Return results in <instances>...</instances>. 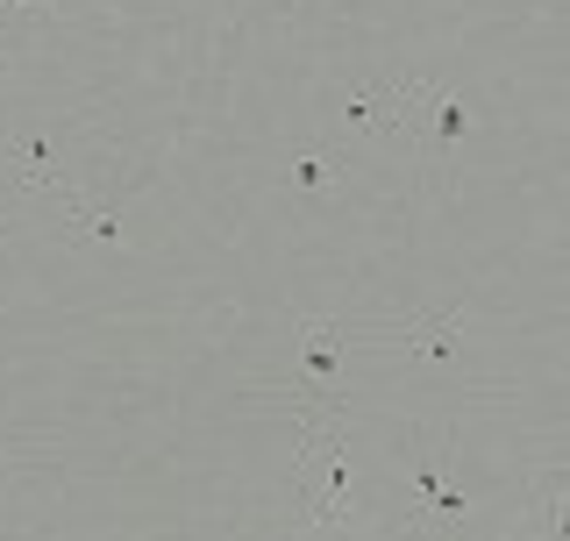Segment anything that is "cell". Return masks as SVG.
<instances>
[{
    "mask_svg": "<svg viewBox=\"0 0 570 541\" xmlns=\"http://www.w3.org/2000/svg\"><path fill=\"white\" fill-rule=\"evenodd\" d=\"M471 129V107H463V94H442V86H421L414 79V100H406V136L421 142L428 165H442V150Z\"/></svg>",
    "mask_w": 570,
    "mask_h": 541,
    "instance_id": "7a4b0ae2",
    "label": "cell"
},
{
    "mask_svg": "<svg viewBox=\"0 0 570 541\" xmlns=\"http://www.w3.org/2000/svg\"><path fill=\"white\" fill-rule=\"evenodd\" d=\"M542 520H549V541H563V471L542 478Z\"/></svg>",
    "mask_w": 570,
    "mask_h": 541,
    "instance_id": "30bf717a",
    "label": "cell"
},
{
    "mask_svg": "<svg viewBox=\"0 0 570 541\" xmlns=\"http://www.w3.org/2000/svg\"><path fill=\"white\" fill-rule=\"evenodd\" d=\"M8 150L22 157V178H29V186H43V193H65V178H58V150H50V142L36 136V129L8 136ZM65 200H71V193H65Z\"/></svg>",
    "mask_w": 570,
    "mask_h": 541,
    "instance_id": "52a82bcc",
    "label": "cell"
},
{
    "mask_svg": "<svg viewBox=\"0 0 570 541\" xmlns=\"http://www.w3.org/2000/svg\"><path fill=\"white\" fill-rule=\"evenodd\" d=\"M456 321H463V314H435V321H421V328L406 335V356H421V364H442V356L456 350Z\"/></svg>",
    "mask_w": 570,
    "mask_h": 541,
    "instance_id": "ba28073f",
    "label": "cell"
},
{
    "mask_svg": "<svg viewBox=\"0 0 570 541\" xmlns=\"http://www.w3.org/2000/svg\"><path fill=\"white\" fill-rule=\"evenodd\" d=\"M299 371H307L321 392L343 377V328H335V321H299Z\"/></svg>",
    "mask_w": 570,
    "mask_h": 541,
    "instance_id": "277c9868",
    "label": "cell"
},
{
    "mask_svg": "<svg viewBox=\"0 0 570 541\" xmlns=\"http://www.w3.org/2000/svg\"><path fill=\"white\" fill-rule=\"evenodd\" d=\"M293 506H299V520H321V528L350 520V435L335 413L307 427V442L293 456Z\"/></svg>",
    "mask_w": 570,
    "mask_h": 541,
    "instance_id": "6da1fadb",
    "label": "cell"
},
{
    "mask_svg": "<svg viewBox=\"0 0 570 541\" xmlns=\"http://www.w3.org/2000/svg\"><path fill=\"white\" fill-rule=\"evenodd\" d=\"M414 484H421V528H463V506H471V499L456 492L450 478H442V463L428 456L421 471H414Z\"/></svg>",
    "mask_w": 570,
    "mask_h": 541,
    "instance_id": "5b68a950",
    "label": "cell"
},
{
    "mask_svg": "<svg viewBox=\"0 0 570 541\" xmlns=\"http://www.w3.org/2000/svg\"><path fill=\"white\" fill-rule=\"evenodd\" d=\"M328 171H335V150H307V157H293V186H299V193L328 186Z\"/></svg>",
    "mask_w": 570,
    "mask_h": 541,
    "instance_id": "9c48e42d",
    "label": "cell"
},
{
    "mask_svg": "<svg viewBox=\"0 0 570 541\" xmlns=\"http://www.w3.org/2000/svg\"><path fill=\"white\" fill-rule=\"evenodd\" d=\"M65 228H71V243H94V249H121V200H71Z\"/></svg>",
    "mask_w": 570,
    "mask_h": 541,
    "instance_id": "8992f818",
    "label": "cell"
},
{
    "mask_svg": "<svg viewBox=\"0 0 570 541\" xmlns=\"http://www.w3.org/2000/svg\"><path fill=\"white\" fill-rule=\"evenodd\" d=\"M406 100H414V79H400V86H364V94H350V107H343V142H350V136L406 129Z\"/></svg>",
    "mask_w": 570,
    "mask_h": 541,
    "instance_id": "3957f363",
    "label": "cell"
},
{
    "mask_svg": "<svg viewBox=\"0 0 570 541\" xmlns=\"http://www.w3.org/2000/svg\"><path fill=\"white\" fill-rule=\"evenodd\" d=\"M14 8H50V0H0V14H14Z\"/></svg>",
    "mask_w": 570,
    "mask_h": 541,
    "instance_id": "8fae6325",
    "label": "cell"
},
{
    "mask_svg": "<svg viewBox=\"0 0 570 541\" xmlns=\"http://www.w3.org/2000/svg\"><path fill=\"white\" fill-rule=\"evenodd\" d=\"M414 541H456V534H428V528H414Z\"/></svg>",
    "mask_w": 570,
    "mask_h": 541,
    "instance_id": "7c38bea8",
    "label": "cell"
},
{
    "mask_svg": "<svg viewBox=\"0 0 570 541\" xmlns=\"http://www.w3.org/2000/svg\"><path fill=\"white\" fill-rule=\"evenodd\" d=\"M0 228H8V214H0Z\"/></svg>",
    "mask_w": 570,
    "mask_h": 541,
    "instance_id": "4fadbf2b",
    "label": "cell"
}]
</instances>
